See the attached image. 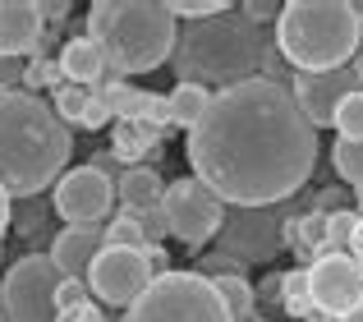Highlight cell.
<instances>
[{
  "mask_svg": "<svg viewBox=\"0 0 363 322\" xmlns=\"http://www.w3.org/2000/svg\"><path fill=\"white\" fill-rule=\"evenodd\" d=\"M133 221H138V231H143V240H147V244H161V240L170 235L161 203H157V207H143V212H133Z\"/></svg>",
  "mask_w": 363,
  "mask_h": 322,
  "instance_id": "cell-31",
  "label": "cell"
},
{
  "mask_svg": "<svg viewBox=\"0 0 363 322\" xmlns=\"http://www.w3.org/2000/svg\"><path fill=\"white\" fill-rule=\"evenodd\" d=\"M0 322H5V313H0Z\"/></svg>",
  "mask_w": 363,
  "mask_h": 322,
  "instance_id": "cell-44",
  "label": "cell"
},
{
  "mask_svg": "<svg viewBox=\"0 0 363 322\" xmlns=\"http://www.w3.org/2000/svg\"><path fill=\"white\" fill-rule=\"evenodd\" d=\"M175 14L166 0H97L88 9V37L101 46L106 70L152 74L175 51Z\"/></svg>",
  "mask_w": 363,
  "mask_h": 322,
  "instance_id": "cell-5",
  "label": "cell"
},
{
  "mask_svg": "<svg viewBox=\"0 0 363 322\" xmlns=\"http://www.w3.org/2000/svg\"><path fill=\"white\" fill-rule=\"evenodd\" d=\"M83 106H88V88H74V83H60V88H55V101H51V111L65 120V125H79Z\"/></svg>",
  "mask_w": 363,
  "mask_h": 322,
  "instance_id": "cell-27",
  "label": "cell"
},
{
  "mask_svg": "<svg viewBox=\"0 0 363 322\" xmlns=\"http://www.w3.org/2000/svg\"><path fill=\"white\" fill-rule=\"evenodd\" d=\"M111 203H116V179H106L92 166H74L55 179L51 207L65 226H101V216L111 212Z\"/></svg>",
  "mask_w": 363,
  "mask_h": 322,
  "instance_id": "cell-12",
  "label": "cell"
},
{
  "mask_svg": "<svg viewBox=\"0 0 363 322\" xmlns=\"http://www.w3.org/2000/svg\"><path fill=\"white\" fill-rule=\"evenodd\" d=\"M28 74V55H0V92H18Z\"/></svg>",
  "mask_w": 363,
  "mask_h": 322,
  "instance_id": "cell-32",
  "label": "cell"
},
{
  "mask_svg": "<svg viewBox=\"0 0 363 322\" xmlns=\"http://www.w3.org/2000/svg\"><path fill=\"white\" fill-rule=\"evenodd\" d=\"M5 231H9V194L0 189V244H5Z\"/></svg>",
  "mask_w": 363,
  "mask_h": 322,
  "instance_id": "cell-40",
  "label": "cell"
},
{
  "mask_svg": "<svg viewBox=\"0 0 363 322\" xmlns=\"http://www.w3.org/2000/svg\"><path fill=\"white\" fill-rule=\"evenodd\" d=\"M101 244L106 249H143V231H138V221H133L129 212H120V216H111L106 226H101Z\"/></svg>",
  "mask_w": 363,
  "mask_h": 322,
  "instance_id": "cell-25",
  "label": "cell"
},
{
  "mask_svg": "<svg viewBox=\"0 0 363 322\" xmlns=\"http://www.w3.org/2000/svg\"><path fill=\"white\" fill-rule=\"evenodd\" d=\"M116 194H120V212H143V207H157L166 184H161L157 166H129L124 175L116 179Z\"/></svg>",
  "mask_w": 363,
  "mask_h": 322,
  "instance_id": "cell-17",
  "label": "cell"
},
{
  "mask_svg": "<svg viewBox=\"0 0 363 322\" xmlns=\"http://www.w3.org/2000/svg\"><path fill=\"white\" fill-rule=\"evenodd\" d=\"M240 14L248 18V23L267 28V23H276V14H281V5H276V0H244V5H240Z\"/></svg>",
  "mask_w": 363,
  "mask_h": 322,
  "instance_id": "cell-34",
  "label": "cell"
},
{
  "mask_svg": "<svg viewBox=\"0 0 363 322\" xmlns=\"http://www.w3.org/2000/svg\"><path fill=\"white\" fill-rule=\"evenodd\" d=\"M350 258H354L359 267H363V216L354 221V235H350Z\"/></svg>",
  "mask_w": 363,
  "mask_h": 322,
  "instance_id": "cell-39",
  "label": "cell"
},
{
  "mask_svg": "<svg viewBox=\"0 0 363 322\" xmlns=\"http://www.w3.org/2000/svg\"><path fill=\"white\" fill-rule=\"evenodd\" d=\"M51 212H55V207H46L42 194H37V198H18V207L9 203V226H14L23 240H37V235L46 231V221H51Z\"/></svg>",
  "mask_w": 363,
  "mask_h": 322,
  "instance_id": "cell-22",
  "label": "cell"
},
{
  "mask_svg": "<svg viewBox=\"0 0 363 322\" xmlns=\"http://www.w3.org/2000/svg\"><path fill=\"white\" fill-rule=\"evenodd\" d=\"M354 203H359V216H363V189H354Z\"/></svg>",
  "mask_w": 363,
  "mask_h": 322,
  "instance_id": "cell-43",
  "label": "cell"
},
{
  "mask_svg": "<svg viewBox=\"0 0 363 322\" xmlns=\"http://www.w3.org/2000/svg\"><path fill=\"white\" fill-rule=\"evenodd\" d=\"M55 65H60V79L74 83V88H97L106 79V55H101V46L92 37H69L60 46V60Z\"/></svg>",
  "mask_w": 363,
  "mask_h": 322,
  "instance_id": "cell-16",
  "label": "cell"
},
{
  "mask_svg": "<svg viewBox=\"0 0 363 322\" xmlns=\"http://www.w3.org/2000/svg\"><path fill=\"white\" fill-rule=\"evenodd\" d=\"M207 101H212V92H207V88H198V83H175V88L166 92L170 125H175V129H194L198 120H203Z\"/></svg>",
  "mask_w": 363,
  "mask_h": 322,
  "instance_id": "cell-19",
  "label": "cell"
},
{
  "mask_svg": "<svg viewBox=\"0 0 363 322\" xmlns=\"http://www.w3.org/2000/svg\"><path fill=\"white\" fill-rule=\"evenodd\" d=\"M225 9H230L225 0H170L175 23H179V18H194V23H198V18H216V14H225Z\"/></svg>",
  "mask_w": 363,
  "mask_h": 322,
  "instance_id": "cell-28",
  "label": "cell"
},
{
  "mask_svg": "<svg viewBox=\"0 0 363 322\" xmlns=\"http://www.w3.org/2000/svg\"><path fill=\"white\" fill-rule=\"evenodd\" d=\"M152 286V272L143 262V249H101L88 267V290L111 309H129Z\"/></svg>",
  "mask_w": 363,
  "mask_h": 322,
  "instance_id": "cell-13",
  "label": "cell"
},
{
  "mask_svg": "<svg viewBox=\"0 0 363 322\" xmlns=\"http://www.w3.org/2000/svg\"><path fill=\"white\" fill-rule=\"evenodd\" d=\"M111 120V111H106V101L97 97V92H88V106H83V116H79V129H101Z\"/></svg>",
  "mask_w": 363,
  "mask_h": 322,
  "instance_id": "cell-35",
  "label": "cell"
},
{
  "mask_svg": "<svg viewBox=\"0 0 363 322\" xmlns=\"http://www.w3.org/2000/svg\"><path fill=\"white\" fill-rule=\"evenodd\" d=\"M216 286V295H221V304H225V313H230V322H253L257 313V295H253V286H248L244 277H230V272H221V277H207Z\"/></svg>",
  "mask_w": 363,
  "mask_h": 322,
  "instance_id": "cell-20",
  "label": "cell"
},
{
  "mask_svg": "<svg viewBox=\"0 0 363 322\" xmlns=\"http://www.w3.org/2000/svg\"><path fill=\"white\" fill-rule=\"evenodd\" d=\"M331 166H336L340 179H350L354 189H363V143L336 138V143H331Z\"/></svg>",
  "mask_w": 363,
  "mask_h": 322,
  "instance_id": "cell-26",
  "label": "cell"
},
{
  "mask_svg": "<svg viewBox=\"0 0 363 322\" xmlns=\"http://www.w3.org/2000/svg\"><path fill=\"white\" fill-rule=\"evenodd\" d=\"M281 309L290 318H313V299H308V267H290L281 272Z\"/></svg>",
  "mask_w": 363,
  "mask_h": 322,
  "instance_id": "cell-21",
  "label": "cell"
},
{
  "mask_svg": "<svg viewBox=\"0 0 363 322\" xmlns=\"http://www.w3.org/2000/svg\"><path fill=\"white\" fill-rule=\"evenodd\" d=\"M161 212H166V226L179 244L189 249H203L207 240H216L221 231V216H225V203L203 184V179L184 175V179H170L166 194H161Z\"/></svg>",
  "mask_w": 363,
  "mask_h": 322,
  "instance_id": "cell-9",
  "label": "cell"
},
{
  "mask_svg": "<svg viewBox=\"0 0 363 322\" xmlns=\"http://www.w3.org/2000/svg\"><path fill=\"white\" fill-rule=\"evenodd\" d=\"M106 249L101 244V226H65L60 235H51V253L46 258L55 262L65 281H88V267L97 262V253Z\"/></svg>",
  "mask_w": 363,
  "mask_h": 322,
  "instance_id": "cell-14",
  "label": "cell"
},
{
  "mask_svg": "<svg viewBox=\"0 0 363 322\" xmlns=\"http://www.w3.org/2000/svg\"><path fill=\"white\" fill-rule=\"evenodd\" d=\"M253 295H262L267 304H281V272H276V277H267L262 290H253Z\"/></svg>",
  "mask_w": 363,
  "mask_h": 322,
  "instance_id": "cell-38",
  "label": "cell"
},
{
  "mask_svg": "<svg viewBox=\"0 0 363 322\" xmlns=\"http://www.w3.org/2000/svg\"><path fill=\"white\" fill-rule=\"evenodd\" d=\"M308 322H363V309H359V313H354V318H322V313H313Z\"/></svg>",
  "mask_w": 363,
  "mask_h": 322,
  "instance_id": "cell-41",
  "label": "cell"
},
{
  "mask_svg": "<svg viewBox=\"0 0 363 322\" xmlns=\"http://www.w3.org/2000/svg\"><path fill=\"white\" fill-rule=\"evenodd\" d=\"M60 272L46 253H28V258L9 262L0 277V313L5 322H55V286Z\"/></svg>",
  "mask_w": 363,
  "mask_h": 322,
  "instance_id": "cell-8",
  "label": "cell"
},
{
  "mask_svg": "<svg viewBox=\"0 0 363 322\" xmlns=\"http://www.w3.org/2000/svg\"><path fill=\"white\" fill-rule=\"evenodd\" d=\"M308 299L322 318H354L363 309V267L350 253H322L308 262Z\"/></svg>",
  "mask_w": 363,
  "mask_h": 322,
  "instance_id": "cell-10",
  "label": "cell"
},
{
  "mask_svg": "<svg viewBox=\"0 0 363 322\" xmlns=\"http://www.w3.org/2000/svg\"><path fill=\"white\" fill-rule=\"evenodd\" d=\"M299 212L294 198L267 207H225L221 231H216V249L225 258L244 262V267H262L285 249V221Z\"/></svg>",
  "mask_w": 363,
  "mask_h": 322,
  "instance_id": "cell-7",
  "label": "cell"
},
{
  "mask_svg": "<svg viewBox=\"0 0 363 322\" xmlns=\"http://www.w3.org/2000/svg\"><path fill=\"white\" fill-rule=\"evenodd\" d=\"M83 304H92L88 281H60V286H55V313H74V309H83Z\"/></svg>",
  "mask_w": 363,
  "mask_h": 322,
  "instance_id": "cell-29",
  "label": "cell"
},
{
  "mask_svg": "<svg viewBox=\"0 0 363 322\" xmlns=\"http://www.w3.org/2000/svg\"><path fill=\"white\" fill-rule=\"evenodd\" d=\"M184 148L194 179H203L225 207L299 198L318 166V129L281 79H248L212 92Z\"/></svg>",
  "mask_w": 363,
  "mask_h": 322,
  "instance_id": "cell-1",
  "label": "cell"
},
{
  "mask_svg": "<svg viewBox=\"0 0 363 322\" xmlns=\"http://www.w3.org/2000/svg\"><path fill=\"white\" fill-rule=\"evenodd\" d=\"M272 46L294 74H327L359 55L363 23L354 18L350 0H285Z\"/></svg>",
  "mask_w": 363,
  "mask_h": 322,
  "instance_id": "cell-4",
  "label": "cell"
},
{
  "mask_svg": "<svg viewBox=\"0 0 363 322\" xmlns=\"http://www.w3.org/2000/svg\"><path fill=\"white\" fill-rule=\"evenodd\" d=\"M336 138H345V143H363V88L359 92H350L345 101H340V111H336Z\"/></svg>",
  "mask_w": 363,
  "mask_h": 322,
  "instance_id": "cell-24",
  "label": "cell"
},
{
  "mask_svg": "<svg viewBox=\"0 0 363 322\" xmlns=\"http://www.w3.org/2000/svg\"><path fill=\"white\" fill-rule=\"evenodd\" d=\"M143 262H147L152 281H157V277H166V272H170V258H166V249H161V244H143Z\"/></svg>",
  "mask_w": 363,
  "mask_h": 322,
  "instance_id": "cell-36",
  "label": "cell"
},
{
  "mask_svg": "<svg viewBox=\"0 0 363 322\" xmlns=\"http://www.w3.org/2000/svg\"><path fill=\"white\" fill-rule=\"evenodd\" d=\"M285 88H290L294 106L303 111V120H308L313 129H331V120H336L340 101H345L350 92L363 88V55H354L350 65H340V70H327V74H294Z\"/></svg>",
  "mask_w": 363,
  "mask_h": 322,
  "instance_id": "cell-11",
  "label": "cell"
},
{
  "mask_svg": "<svg viewBox=\"0 0 363 322\" xmlns=\"http://www.w3.org/2000/svg\"><path fill=\"white\" fill-rule=\"evenodd\" d=\"M42 83H55L60 88V65H46V60H28V74H23V88H42Z\"/></svg>",
  "mask_w": 363,
  "mask_h": 322,
  "instance_id": "cell-33",
  "label": "cell"
},
{
  "mask_svg": "<svg viewBox=\"0 0 363 322\" xmlns=\"http://www.w3.org/2000/svg\"><path fill=\"white\" fill-rule=\"evenodd\" d=\"M129 322H230V313L207 277L166 272L129 304Z\"/></svg>",
  "mask_w": 363,
  "mask_h": 322,
  "instance_id": "cell-6",
  "label": "cell"
},
{
  "mask_svg": "<svg viewBox=\"0 0 363 322\" xmlns=\"http://www.w3.org/2000/svg\"><path fill=\"white\" fill-rule=\"evenodd\" d=\"M354 221H359V212H327L322 216V244H318V258L322 253H345L350 249V235H354Z\"/></svg>",
  "mask_w": 363,
  "mask_h": 322,
  "instance_id": "cell-23",
  "label": "cell"
},
{
  "mask_svg": "<svg viewBox=\"0 0 363 322\" xmlns=\"http://www.w3.org/2000/svg\"><path fill=\"white\" fill-rule=\"evenodd\" d=\"M55 322H101V313H97V304H83V309H74V313H60Z\"/></svg>",
  "mask_w": 363,
  "mask_h": 322,
  "instance_id": "cell-37",
  "label": "cell"
},
{
  "mask_svg": "<svg viewBox=\"0 0 363 322\" xmlns=\"http://www.w3.org/2000/svg\"><path fill=\"white\" fill-rule=\"evenodd\" d=\"M253 322H257V318H253Z\"/></svg>",
  "mask_w": 363,
  "mask_h": 322,
  "instance_id": "cell-45",
  "label": "cell"
},
{
  "mask_svg": "<svg viewBox=\"0 0 363 322\" xmlns=\"http://www.w3.org/2000/svg\"><path fill=\"white\" fill-rule=\"evenodd\" d=\"M97 97L106 101V111L120 120V125H138L147 92L133 88V83H124V79H101V83H97Z\"/></svg>",
  "mask_w": 363,
  "mask_h": 322,
  "instance_id": "cell-18",
  "label": "cell"
},
{
  "mask_svg": "<svg viewBox=\"0 0 363 322\" xmlns=\"http://www.w3.org/2000/svg\"><path fill=\"white\" fill-rule=\"evenodd\" d=\"M152 138H157V134H147L143 125H120V129H116V152L133 161L143 148H152Z\"/></svg>",
  "mask_w": 363,
  "mask_h": 322,
  "instance_id": "cell-30",
  "label": "cell"
},
{
  "mask_svg": "<svg viewBox=\"0 0 363 322\" xmlns=\"http://www.w3.org/2000/svg\"><path fill=\"white\" fill-rule=\"evenodd\" d=\"M350 9H354V18L363 23V0H350Z\"/></svg>",
  "mask_w": 363,
  "mask_h": 322,
  "instance_id": "cell-42",
  "label": "cell"
},
{
  "mask_svg": "<svg viewBox=\"0 0 363 322\" xmlns=\"http://www.w3.org/2000/svg\"><path fill=\"white\" fill-rule=\"evenodd\" d=\"M74 157V134L51 101L37 92H0V189L14 198H37L65 175Z\"/></svg>",
  "mask_w": 363,
  "mask_h": 322,
  "instance_id": "cell-3",
  "label": "cell"
},
{
  "mask_svg": "<svg viewBox=\"0 0 363 322\" xmlns=\"http://www.w3.org/2000/svg\"><path fill=\"white\" fill-rule=\"evenodd\" d=\"M42 46V5L0 0V55H33Z\"/></svg>",
  "mask_w": 363,
  "mask_h": 322,
  "instance_id": "cell-15",
  "label": "cell"
},
{
  "mask_svg": "<svg viewBox=\"0 0 363 322\" xmlns=\"http://www.w3.org/2000/svg\"><path fill=\"white\" fill-rule=\"evenodd\" d=\"M170 70L175 83H198V88H235L248 79H276L281 55L272 46V33L248 23L240 9H225L216 18H198L175 33V51H170Z\"/></svg>",
  "mask_w": 363,
  "mask_h": 322,
  "instance_id": "cell-2",
  "label": "cell"
}]
</instances>
